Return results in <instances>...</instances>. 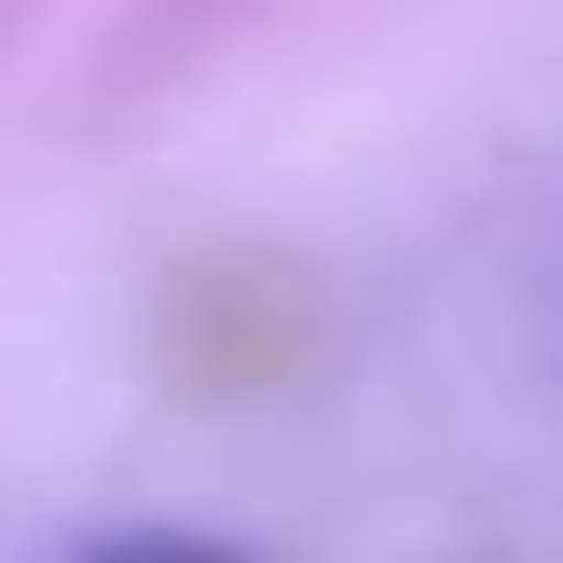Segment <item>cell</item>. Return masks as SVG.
Segmentation results:
<instances>
[{
  "label": "cell",
  "mask_w": 563,
  "mask_h": 563,
  "mask_svg": "<svg viewBox=\"0 0 563 563\" xmlns=\"http://www.w3.org/2000/svg\"><path fill=\"white\" fill-rule=\"evenodd\" d=\"M97 563H234V550H207V537H124V550H97Z\"/></svg>",
  "instance_id": "cell-1"
}]
</instances>
